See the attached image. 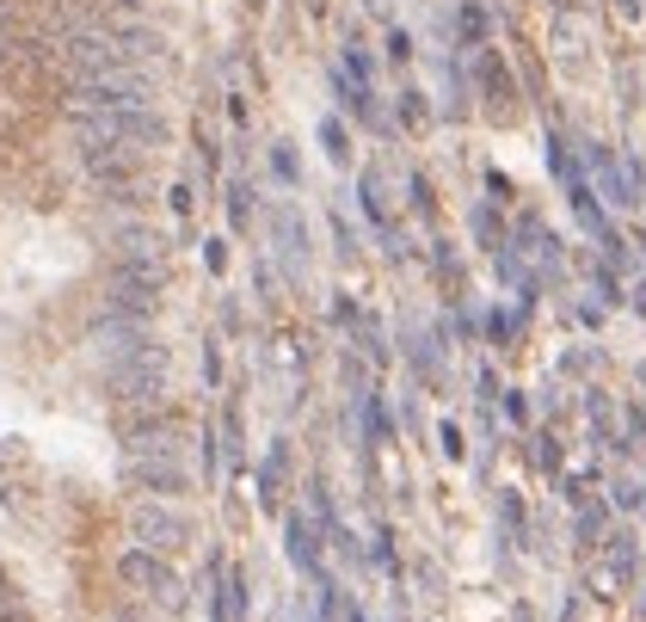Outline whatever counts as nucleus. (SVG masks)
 Listing matches in <instances>:
<instances>
[{
  "label": "nucleus",
  "mask_w": 646,
  "mask_h": 622,
  "mask_svg": "<svg viewBox=\"0 0 646 622\" xmlns=\"http://www.w3.org/2000/svg\"><path fill=\"white\" fill-rule=\"evenodd\" d=\"M345 69L358 74V87H363V81L375 74V62H370V50H363V44H351V50H345Z\"/></svg>",
  "instance_id": "f3484780"
},
{
  "label": "nucleus",
  "mask_w": 646,
  "mask_h": 622,
  "mask_svg": "<svg viewBox=\"0 0 646 622\" xmlns=\"http://www.w3.org/2000/svg\"><path fill=\"white\" fill-rule=\"evenodd\" d=\"M622 13H629V19H634V13H641V0H622Z\"/></svg>",
  "instance_id": "4be33fe9"
},
{
  "label": "nucleus",
  "mask_w": 646,
  "mask_h": 622,
  "mask_svg": "<svg viewBox=\"0 0 646 622\" xmlns=\"http://www.w3.org/2000/svg\"><path fill=\"white\" fill-rule=\"evenodd\" d=\"M480 93L499 105V111H511V99H517V87H511V74L499 56H480Z\"/></svg>",
  "instance_id": "9d476101"
},
{
  "label": "nucleus",
  "mask_w": 646,
  "mask_h": 622,
  "mask_svg": "<svg viewBox=\"0 0 646 622\" xmlns=\"http://www.w3.org/2000/svg\"><path fill=\"white\" fill-rule=\"evenodd\" d=\"M289 554H296V567H314V530L302 518H289Z\"/></svg>",
  "instance_id": "f8f14e48"
},
{
  "label": "nucleus",
  "mask_w": 646,
  "mask_h": 622,
  "mask_svg": "<svg viewBox=\"0 0 646 622\" xmlns=\"http://www.w3.org/2000/svg\"><path fill=\"white\" fill-rule=\"evenodd\" d=\"M253 191L247 186H228V216H235V228H247V216H253V204H247Z\"/></svg>",
  "instance_id": "dca6fc26"
},
{
  "label": "nucleus",
  "mask_w": 646,
  "mask_h": 622,
  "mask_svg": "<svg viewBox=\"0 0 646 622\" xmlns=\"http://www.w3.org/2000/svg\"><path fill=\"white\" fill-rule=\"evenodd\" d=\"M610 579L622 586V579H634V549H629V536H615V549H610Z\"/></svg>",
  "instance_id": "ddd939ff"
},
{
  "label": "nucleus",
  "mask_w": 646,
  "mask_h": 622,
  "mask_svg": "<svg viewBox=\"0 0 646 622\" xmlns=\"http://www.w3.org/2000/svg\"><path fill=\"white\" fill-rule=\"evenodd\" d=\"M388 56H394V62H407V56H412V37L394 32V37H388Z\"/></svg>",
  "instance_id": "aec40b11"
},
{
  "label": "nucleus",
  "mask_w": 646,
  "mask_h": 622,
  "mask_svg": "<svg viewBox=\"0 0 646 622\" xmlns=\"http://www.w3.org/2000/svg\"><path fill=\"white\" fill-rule=\"evenodd\" d=\"M105 7H142V0H105Z\"/></svg>",
  "instance_id": "5701e85b"
},
{
  "label": "nucleus",
  "mask_w": 646,
  "mask_h": 622,
  "mask_svg": "<svg viewBox=\"0 0 646 622\" xmlns=\"http://www.w3.org/2000/svg\"><path fill=\"white\" fill-rule=\"evenodd\" d=\"M321 148H326L333 160H339V167L351 160V148H345V130H339V123H321Z\"/></svg>",
  "instance_id": "2eb2a0df"
},
{
  "label": "nucleus",
  "mask_w": 646,
  "mask_h": 622,
  "mask_svg": "<svg viewBox=\"0 0 646 622\" xmlns=\"http://www.w3.org/2000/svg\"><path fill=\"white\" fill-rule=\"evenodd\" d=\"M74 142H118V148H160L167 142V118L154 111H99V118H74Z\"/></svg>",
  "instance_id": "f257e3e1"
},
{
  "label": "nucleus",
  "mask_w": 646,
  "mask_h": 622,
  "mask_svg": "<svg viewBox=\"0 0 646 622\" xmlns=\"http://www.w3.org/2000/svg\"><path fill=\"white\" fill-rule=\"evenodd\" d=\"M333 235H339V253H358V247H351V223H345V216H333Z\"/></svg>",
  "instance_id": "412c9836"
},
{
  "label": "nucleus",
  "mask_w": 646,
  "mask_h": 622,
  "mask_svg": "<svg viewBox=\"0 0 646 622\" xmlns=\"http://www.w3.org/2000/svg\"><path fill=\"white\" fill-rule=\"evenodd\" d=\"M179 444H186V432L172 426V419H148V426H136L130 432V463H179Z\"/></svg>",
  "instance_id": "0eeeda50"
},
{
  "label": "nucleus",
  "mask_w": 646,
  "mask_h": 622,
  "mask_svg": "<svg viewBox=\"0 0 646 622\" xmlns=\"http://www.w3.org/2000/svg\"><path fill=\"white\" fill-rule=\"evenodd\" d=\"M462 37H468V44H480V37H487V19H480V7H462Z\"/></svg>",
  "instance_id": "a211bd4d"
},
{
  "label": "nucleus",
  "mask_w": 646,
  "mask_h": 622,
  "mask_svg": "<svg viewBox=\"0 0 646 622\" xmlns=\"http://www.w3.org/2000/svg\"><path fill=\"white\" fill-rule=\"evenodd\" d=\"M118 265H167V241H160L154 228H123Z\"/></svg>",
  "instance_id": "6e6552de"
},
{
  "label": "nucleus",
  "mask_w": 646,
  "mask_h": 622,
  "mask_svg": "<svg viewBox=\"0 0 646 622\" xmlns=\"http://www.w3.org/2000/svg\"><path fill=\"white\" fill-rule=\"evenodd\" d=\"M272 167H277V179H296V155H289V142H277V148H272Z\"/></svg>",
  "instance_id": "6ab92c4d"
},
{
  "label": "nucleus",
  "mask_w": 646,
  "mask_h": 622,
  "mask_svg": "<svg viewBox=\"0 0 646 622\" xmlns=\"http://www.w3.org/2000/svg\"><path fill=\"white\" fill-rule=\"evenodd\" d=\"M62 56H69V69L81 74V81H99V74H111V69H130L123 50H118V37H105V32H74Z\"/></svg>",
  "instance_id": "423d86ee"
},
{
  "label": "nucleus",
  "mask_w": 646,
  "mask_h": 622,
  "mask_svg": "<svg viewBox=\"0 0 646 622\" xmlns=\"http://www.w3.org/2000/svg\"><path fill=\"white\" fill-rule=\"evenodd\" d=\"M118 573H123V586H136L142 598H154L160 610H179V605H186V586H179V573H172L160 554L130 549V554L118 561Z\"/></svg>",
  "instance_id": "20e7f679"
},
{
  "label": "nucleus",
  "mask_w": 646,
  "mask_h": 622,
  "mask_svg": "<svg viewBox=\"0 0 646 622\" xmlns=\"http://www.w3.org/2000/svg\"><path fill=\"white\" fill-rule=\"evenodd\" d=\"M130 536H136L148 554H167V549H186L191 542V524L179 518V512H167V505H136V512H130Z\"/></svg>",
  "instance_id": "39448f33"
},
{
  "label": "nucleus",
  "mask_w": 646,
  "mask_h": 622,
  "mask_svg": "<svg viewBox=\"0 0 646 622\" xmlns=\"http://www.w3.org/2000/svg\"><path fill=\"white\" fill-rule=\"evenodd\" d=\"M160 284H167V265H118L111 284H105V314L148 321V314L160 309Z\"/></svg>",
  "instance_id": "f03ea898"
},
{
  "label": "nucleus",
  "mask_w": 646,
  "mask_h": 622,
  "mask_svg": "<svg viewBox=\"0 0 646 622\" xmlns=\"http://www.w3.org/2000/svg\"><path fill=\"white\" fill-rule=\"evenodd\" d=\"M400 123H407V130H426V93H400Z\"/></svg>",
  "instance_id": "4468645a"
},
{
  "label": "nucleus",
  "mask_w": 646,
  "mask_h": 622,
  "mask_svg": "<svg viewBox=\"0 0 646 622\" xmlns=\"http://www.w3.org/2000/svg\"><path fill=\"white\" fill-rule=\"evenodd\" d=\"M130 481L148 487V493H186L191 475H186V463H130Z\"/></svg>",
  "instance_id": "1a4fd4ad"
},
{
  "label": "nucleus",
  "mask_w": 646,
  "mask_h": 622,
  "mask_svg": "<svg viewBox=\"0 0 646 622\" xmlns=\"http://www.w3.org/2000/svg\"><path fill=\"white\" fill-rule=\"evenodd\" d=\"M118 37V50H123V62H142V56H160L167 44H160V32H148V25H123V32H111Z\"/></svg>",
  "instance_id": "9b49d317"
},
{
  "label": "nucleus",
  "mask_w": 646,
  "mask_h": 622,
  "mask_svg": "<svg viewBox=\"0 0 646 622\" xmlns=\"http://www.w3.org/2000/svg\"><path fill=\"white\" fill-rule=\"evenodd\" d=\"M111 395L118 400H154L160 388H167V351L160 346H142V351H130V358H118L111 363Z\"/></svg>",
  "instance_id": "7ed1b4c3"
}]
</instances>
